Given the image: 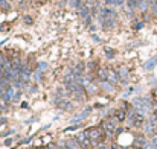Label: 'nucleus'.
<instances>
[{
	"instance_id": "obj_1",
	"label": "nucleus",
	"mask_w": 157,
	"mask_h": 149,
	"mask_svg": "<svg viewBox=\"0 0 157 149\" xmlns=\"http://www.w3.org/2000/svg\"><path fill=\"white\" fill-rule=\"evenodd\" d=\"M24 21H26V23H32V20H31L29 17H26V18H24Z\"/></svg>"
}]
</instances>
